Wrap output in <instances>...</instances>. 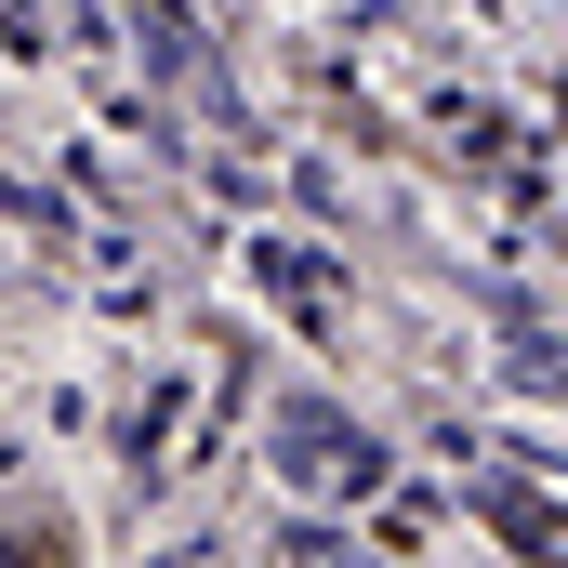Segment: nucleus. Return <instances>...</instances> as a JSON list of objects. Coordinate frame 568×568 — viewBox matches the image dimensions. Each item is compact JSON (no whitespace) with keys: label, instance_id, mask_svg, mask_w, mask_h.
Segmentation results:
<instances>
[{"label":"nucleus","instance_id":"nucleus-1","mask_svg":"<svg viewBox=\"0 0 568 568\" xmlns=\"http://www.w3.org/2000/svg\"><path fill=\"white\" fill-rule=\"evenodd\" d=\"M0 568H27V556H13V542H0Z\"/></svg>","mask_w":568,"mask_h":568}]
</instances>
